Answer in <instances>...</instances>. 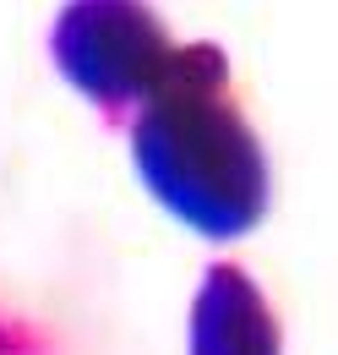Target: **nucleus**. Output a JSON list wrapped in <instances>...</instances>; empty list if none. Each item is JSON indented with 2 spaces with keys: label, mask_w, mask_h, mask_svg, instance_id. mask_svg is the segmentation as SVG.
<instances>
[{
  "label": "nucleus",
  "mask_w": 338,
  "mask_h": 355,
  "mask_svg": "<svg viewBox=\"0 0 338 355\" xmlns=\"http://www.w3.org/2000/svg\"><path fill=\"white\" fill-rule=\"evenodd\" d=\"M142 186L208 241H240L267 214V153L229 93L218 44H175V60L131 115Z\"/></svg>",
  "instance_id": "nucleus-1"
},
{
  "label": "nucleus",
  "mask_w": 338,
  "mask_h": 355,
  "mask_svg": "<svg viewBox=\"0 0 338 355\" xmlns=\"http://www.w3.org/2000/svg\"><path fill=\"white\" fill-rule=\"evenodd\" d=\"M49 55L93 110L126 115L159 88L175 60V39L148 0H66Z\"/></svg>",
  "instance_id": "nucleus-2"
},
{
  "label": "nucleus",
  "mask_w": 338,
  "mask_h": 355,
  "mask_svg": "<svg viewBox=\"0 0 338 355\" xmlns=\"http://www.w3.org/2000/svg\"><path fill=\"white\" fill-rule=\"evenodd\" d=\"M191 355H284L278 322L246 268L218 263L202 273L191 306Z\"/></svg>",
  "instance_id": "nucleus-3"
}]
</instances>
